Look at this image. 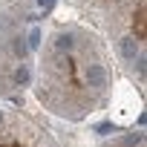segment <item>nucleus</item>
Returning <instances> with one entry per match:
<instances>
[{
	"label": "nucleus",
	"instance_id": "nucleus-3",
	"mask_svg": "<svg viewBox=\"0 0 147 147\" xmlns=\"http://www.w3.org/2000/svg\"><path fill=\"white\" fill-rule=\"evenodd\" d=\"M118 52H121L124 61H133V58L138 55V40H136V38H121V40H118Z\"/></svg>",
	"mask_w": 147,
	"mask_h": 147
},
{
	"label": "nucleus",
	"instance_id": "nucleus-4",
	"mask_svg": "<svg viewBox=\"0 0 147 147\" xmlns=\"http://www.w3.org/2000/svg\"><path fill=\"white\" fill-rule=\"evenodd\" d=\"M55 49L58 52H72L75 49V38H72L69 32H58L55 35Z\"/></svg>",
	"mask_w": 147,
	"mask_h": 147
},
{
	"label": "nucleus",
	"instance_id": "nucleus-1",
	"mask_svg": "<svg viewBox=\"0 0 147 147\" xmlns=\"http://www.w3.org/2000/svg\"><path fill=\"white\" fill-rule=\"evenodd\" d=\"M87 84L92 90H104L107 87V69L101 63H87Z\"/></svg>",
	"mask_w": 147,
	"mask_h": 147
},
{
	"label": "nucleus",
	"instance_id": "nucleus-6",
	"mask_svg": "<svg viewBox=\"0 0 147 147\" xmlns=\"http://www.w3.org/2000/svg\"><path fill=\"white\" fill-rule=\"evenodd\" d=\"M26 46H29V49H38V46H40V29H32V32H29Z\"/></svg>",
	"mask_w": 147,
	"mask_h": 147
},
{
	"label": "nucleus",
	"instance_id": "nucleus-9",
	"mask_svg": "<svg viewBox=\"0 0 147 147\" xmlns=\"http://www.w3.org/2000/svg\"><path fill=\"white\" fill-rule=\"evenodd\" d=\"M0 118H3V115H0Z\"/></svg>",
	"mask_w": 147,
	"mask_h": 147
},
{
	"label": "nucleus",
	"instance_id": "nucleus-7",
	"mask_svg": "<svg viewBox=\"0 0 147 147\" xmlns=\"http://www.w3.org/2000/svg\"><path fill=\"white\" fill-rule=\"evenodd\" d=\"M133 61H136V72H138V78H144V55L138 52V55H136Z\"/></svg>",
	"mask_w": 147,
	"mask_h": 147
},
{
	"label": "nucleus",
	"instance_id": "nucleus-5",
	"mask_svg": "<svg viewBox=\"0 0 147 147\" xmlns=\"http://www.w3.org/2000/svg\"><path fill=\"white\" fill-rule=\"evenodd\" d=\"M12 52H15V55H18L20 61L26 58V52H29V46H26V38H23V35H15V38H12Z\"/></svg>",
	"mask_w": 147,
	"mask_h": 147
},
{
	"label": "nucleus",
	"instance_id": "nucleus-8",
	"mask_svg": "<svg viewBox=\"0 0 147 147\" xmlns=\"http://www.w3.org/2000/svg\"><path fill=\"white\" fill-rule=\"evenodd\" d=\"M0 29H3V32L12 29V18H9V15H0Z\"/></svg>",
	"mask_w": 147,
	"mask_h": 147
},
{
	"label": "nucleus",
	"instance_id": "nucleus-2",
	"mask_svg": "<svg viewBox=\"0 0 147 147\" xmlns=\"http://www.w3.org/2000/svg\"><path fill=\"white\" fill-rule=\"evenodd\" d=\"M29 81H32V69H29V63H18L15 66V72H12V84L15 87H29Z\"/></svg>",
	"mask_w": 147,
	"mask_h": 147
}]
</instances>
